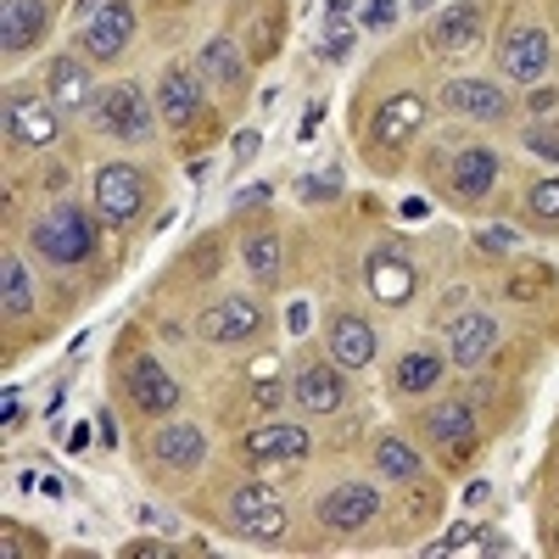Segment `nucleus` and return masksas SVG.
Returning a JSON list of instances; mask_svg holds the SVG:
<instances>
[{"label": "nucleus", "mask_w": 559, "mask_h": 559, "mask_svg": "<svg viewBox=\"0 0 559 559\" xmlns=\"http://www.w3.org/2000/svg\"><path fill=\"white\" fill-rule=\"evenodd\" d=\"M397 23V0H369L364 7V28H392Z\"/></svg>", "instance_id": "473e14b6"}, {"label": "nucleus", "mask_w": 559, "mask_h": 559, "mask_svg": "<svg viewBox=\"0 0 559 559\" xmlns=\"http://www.w3.org/2000/svg\"><path fill=\"white\" fill-rule=\"evenodd\" d=\"M263 503H280V498H274V487H263V481H247V487H236V498H229V521L252 515V509H263Z\"/></svg>", "instance_id": "c756f323"}, {"label": "nucleus", "mask_w": 559, "mask_h": 559, "mask_svg": "<svg viewBox=\"0 0 559 559\" xmlns=\"http://www.w3.org/2000/svg\"><path fill=\"white\" fill-rule=\"evenodd\" d=\"M0 313H7V319L34 313V280H28V269H23L17 252L0 258Z\"/></svg>", "instance_id": "a878e982"}, {"label": "nucleus", "mask_w": 559, "mask_h": 559, "mask_svg": "<svg viewBox=\"0 0 559 559\" xmlns=\"http://www.w3.org/2000/svg\"><path fill=\"white\" fill-rule=\"evenodd\" d=\"M197 73L218 90H241L247 84V57H241V45L236 39H207L202 45V57H197Z\"/></svg>", "instance_id": "5701e85b"}, {"label": "nucleus", "mask_w": 559, "mask_h": 559, "mask_svg": "<svg viewBox=\"0 0 559 559\" xmlns=\"http://www.w3.org/2000/svg\"><path fill=\"white\" fill-rule=\"evenodd\" d=\"M431 45L437 51H471V45H481V7L476 0H459V7L437 12L431 17Z\"/></svg>", "instance_id": "6ab92c4d"}, {"label": "nucleus", "mask_w": 559, "mask_h": 559, "mask_svg": "<svg viewBox=\"0 0 559 559\" xmlns=\"http://www.w3.org/2000/svg\"><path fill=\"white\" fill-rule=\"evenodd\" d=\"M442 369H448V358H442L437 347H408V353L397 358V369H392V386H397L403 397H426V392H437Z\"/></svg>", "instance_id": "412c9836"}, {"label": "nucleus", "mask_w": 559, "mask_h": 559, "mask_svg": "<svg viewBox=\"0 0 559 559\" xmlns=\"http://www.w3.org/2000/svg\"><path fill=\"white\" fill-rule=\"evenodd\" d=\"M157 112L168 129H191L202 118V73L191 68H168L157 84Z\"/></svg>", "instance_id": "9b49d317"}, {"label": "nucleus", "mask_w": 559, "mask_h": 559, "mask_svg": "<svg viewBox=\"0 0 559 559\" xmlns=\"http://www.w3.org/2000/svg\"><path fill=\"white\" fill-rule=\"evenodd\" d=\"M123 392H129V403H134L140 414H174V408H179V381L168 376L152 353H134V358H129Z\"/></svg>", "instance_id": "423d86ee"}, {"label": "nucleus", "mask_w": 559, "mask_h": 559, "mask_svg": "<svg viewBox=\"0 0 559 559\" xmlns=\"http://www.w3.org/2000/svg\"><path fill=\"white\" fill-rule=\"evenodd\" d=\"M292 397H297L308 414H336V408L347 403L342 364H302L297 381H292Z\"/></svg>", "instance_id": "ddd939ff"}, {"label": "nucleus", "mask_w": 559, "mask_h": 559, "mask_svg": "<svg viewBox=\"0 0 559 559\" xmlns=\"http://www.w3.org/2000/svg\"><path fill=\"white\" fill-rule=\"evenodd\" d=\"M554 62V45H548V34L543 28H532V23H509V34L498 39V73L503 79H515V84H532V79H543V68Z\"/></svg>", "instance_id": "39448f33"}, {"label": "nucleus", "mask_w": 559, "mask_h": 559, "mask_svg": "<svg viewBox=\"0 0 559 559\" xmlns=\"http://www.w3.org/2000/svg\"><path fill=\"white\" fill-rule=\"evenodd\" d=\"M353 51V34H342V28H331V45H324V57H331V62H342Z\"/></svg>", "instance_id": "72a5a7b5"}, {"label": "nucleus", "mask_w": 559, "mask_h": 559, "mask_svg": "<svg viewBox=\"0 0 559 559\" xmlns=\"http://www.w3.org/2000/svg\"><path fill=\"white\" fill-rule=\"evenodd\" d=\"M90 118H96V129L102 134H112V140H152L157 134V107H152V96L140 84H112V90H102L96 96V107H90Z\"/></svg>", "instance_id": "f03ea898"}, {"label": "nucleus", "mask_w": 559, "mask_h": 559, "mask_svg": "<svg viewBox=\"0 0 559 559\" xmlns=\"http://www.w3.org/2000/svg\"><path fill=\"white\" fill-rule=\"evenodd\" d=\"M426 442H437V448H471L476 442V408H471V397H442L426 414Z\"/></svg>", "instance_id": "a211bd4d"}, {"label": "nucleus", "mask_w": 559, "mask_h": 559, "mask_svg": "<svg viewBox=\"0 0 559 559\" xmlns=\"http://www.w3.org/2000/svg\"><path fill=\"white\" fill-rule=\"evenodd\" d=\"M152 453L168 464V471H202L207 437H202V426H163V431L152 437Z\"/></svg>", "instance_id": "4be33fe9"}, {"label": "nucleus", "mask_w": 559, "mask_h": 559, "mask_svg": "<svg viewBox=\"0 0 559 559\" xmlns=\"http://www.w3.org/2000/svg\"><path fill=\"white\" fill-rule=\"evenodd\" d=\"M140 207H146V174L129 168V163H107L96 174V213H102V224H112V229L134 224Z\"/></svg>", "instance_id": "20e7f679"}, {"label": "nucleus", "mask_w": 559, "mask_h": 559, "mask_svg": "<svg viewBox=\"0 0 559 559\" xmlns=\"http://www.w3.org/2000/svg\"><path fill=\"white\" fill-rule=\"evenodd\" d=\"M258 331H263V308L252 297H224L218 308L202 313V336L207 342H224V347H236V342H247Z\"/></svg>", "instance_id": "f8f14e48"}, {"label": "nucleus", "mask_w": 559, "mask_h": 559, "mask_svg": "<svg viewBox=\"0 0 559 559\" xmlns=\"http://www.w3.org/2000/svg\"><path fill=\"white\" fill-rule=\"evenodd\" d=\"M481 241H487V247H515V236H509V229H487Z\"/></svg>", "instance_id": "4c0bfd02"}, {"label": "nucleus", "mask_w": 559, "mask_h": 559, "mask_svg": "<svg viewBox=\"0 0 559 559\" xmlns=\"http://www.w3.org/2000/svg\"><path fill=\"white\" fill-rule=\"evenodd\" d=\"M526 152H537V157L559 163V129H548V123H532V129H526Z\"/></svg>", "instance_id": "2f4dec72"}, {"label": "nucleus", "mask_w": 559, "mask_h": 559, "mask_svg": "<svg viewBox=\"0 0 559 559\" xmlns=\"http://www.w3.org/2000/svg\"><path fill=\"white\" fill-rule=\"evenodd\" d=\"M526 207H532V218H559V174H554V179H537V185H532Z\"/></svg>", "instance_id": "7c9ffc66"}, {"label": "nucleus", "mask_w": 559, "mask_h": 559, "mask_svg": "<svg viewBox=\"0 0 559 559\" xmlns=\"http://www.w3.org/2000/svg\"><path fill=\"white\" fill-rule=\"evenodd\" d=\"M252 152H258V129H247V134H241V140H236V157H241V163H247V157H252Z\"/></svg>", "instance_id": "c9c22d12"}, {"label": "nucleus", "mask_w": 559, "mask_h": 559, "mask_svg": "<svg viewBox=\"0 0 559 559\" xmlns=\"http://www.w3.org/2000/svg\"><path fill=\"white\" fill-rule=\"evenodd\" d=\"M96 12H107V0H79V17H84V23L96 17Z\"/></svg>", "instance_id": "58836bf2"}, {"label": "nucleus", "mask_w": 559, "mask_h": 559, "mask_svg": "<svg viewBox=\"0 0 559 559\" xmlns=\"http://www.w3.org/2000/svg\"><path fill=\"white\" fill-rule=\"evenodd\" d=\"M247 269L263 280V286L280 274V236H274V229H263V236H252V241H247Z\"/></svg>", "instance_id": "c85d7f7f"}, {"label": "nucleus", "mask_w": 559, "mask_h": 559, "mask_svg": "<svg viewBox=\"0 0 559 559\" xmlns=\"http://www.w3.org/2000/svg\"><path fill=\"white\" fill-rule=\"evenodd\" d=\"M347 12H353V0H331V7H324V23L336 28V23H347Z\"/></svg>", "instance_id": "f704fd0d"}, {"label": "nucleus", "mask_w": 559, "mask_h": 559, "mask_svg": "<svg viewBox=\"0 0 559 559\" xmlns=\"http://www.w3.org/2000/svg\"><path fill=\"white\" fill-rule=\"evenodd\" d=\"M236 526L252 543H280V537H286V503H263V509H252V515H241Z\"/></svg>", "instance_id": "cd10ccee"}, {"label": "nucleus", "mask_w": 559, "mask_h": 559, "mask_svg": "<svg viewBox=\"0 0 559 559\" xmlns=\"http://www.w3.org/2000/svg\"><path fill=\"white\" fill-rule=\"evenodd\" d=\"M34 252L57 269H79V263L96 258V224H90L73 202H62L34 224Z\"/></svg>", "instance_id": "f257e3e1"}, {"label": "nucleus", "mask_w": 559, "mask_h": 559, "mask_svg": "<svg viewBox=\"0 0 559 559\" xmlns=\"http://www.w3.org/2000/svg\"><path fill=\"white\" fill-rule=\"evenodd\" d=\"M492 342H498V319L492 313H481V308H471L464 319H453V331H448V358L453 364H464V369H476L487 353H492Z\"/></svg>", "instance_id": "f3484780"}, {"label": "nucleus", "mask_w": 559, "mask_h": 559, "mask_svg": "<svg viewBox=\"0 0 559 559\" xmlns=\"http://www.w3.org/2000/svg\"><path fill=\"white\" fill-rule=\"evenodd\" d=\"M45 96L57 112H90L96 107V84H90V57H57L45 68Z\"/></svg>", "instance_id": "1a4fd4ad"}, {"label": "nucleus", "mask_w": 559, "mask_h": 559, "mask_svg": "<svg viewBox=\"0 0 559 559\" xmlns=\"http://www.w3.org/2000/svg\"><path fill=\"white\" fill-rule=\"evenodd\" d=\"M324 347H331V358L342 369H369L381 342H376V324H369L364 313H336L331 331H324Z\"/></svg>", "instance_id": "9d476101"}, {"label": "nucleus", "mask_w": 559, "mask_h": 559, "mask_svg": "<svg viewBox=\"0 0 559 559\" xmlns=\"http://www.w3.org/2000/svg\"><path fill=\"white\" fill-rule=\"evenodd\" d=\"M57 107L34 96L28 84H12L7 90V146L12 152H45V146H57Z\"/></svg>", "instance_id": "7ed1b4c3"}, {"label": "nucleus", "mask_w": 559, "mask_h": 559, "mask_svg": "<svg viewBox=\"0 0 559 559\" xmlns=\"http://www.w3.org/2000/svg\"><path fill=\"white\" fill-rule=\"evenodd\" d=\"M442 102L453 112H464V118H481V123H503L509 118V96L498 84H487V79H453L442 90Z\"/></svg>", "instance_id": "dca6fc26"}, {"label": "nucleus", "mask_w": 559, "mask_h": 559, "mask_svg": "<svg viewBox=\"0 0 559 559\" xmlns=\"http://www.w3.org/2000/svg\"><path fill=\"white\" fill-rule=\"evenodd\" d=\"M96 431H102V437H107V448H112V442H118V426H112V414H96Z\"/></svg>", "instance_id": "e433bc0d"}, {"label": "nucleus", "mask_w": 559, "mask_h": 559, "mask_svg": "<svg viewBox=\"0 0 559 559\" xmlns=\"http://www.w3.org/2000/svg\"><path fill=\"white\" fill-rule=\"evenodd\" d=\"M492 179H498V157L487 146H471L453 157V197L459 202H481L492 191Z\"/></svg>", "instance_id": "b1692460"}, {"label": "nucleus", "mask_w": 559, "mask_h": 559, "mask_svg": "<svg viewBox=\"0 0 559 559\" xmlns=\"http://www.w3.org/2000/svg\"><path fill=\"white\" fill-rule=\"evenodd\" d=\"M419 123H426V96L403 90V96L381 102V112H376V140H408Z\"/></svg>", "instance_id": "393cba45"}, {"label": "nucleus", "mask_w": 559, "mask_h": 559, "mask_svg": "<svg viewBox=\"0 0 559 559\" xmlns=\"http://www.w3.org/2000/svg\"><path fill=\"white\" fill-rule=\"evenodd\" d=\"M376 471H381L386 481H408V476H419V453H414L403 437H381V442H376Z\"/></svg>", "instance_id": "bb28decb"}, {"label": "nucleus", "mask_w": 559, "mask_h": 559, "mask_svg": "<svg viewBox=\"0 0 559 559\" xmlns=\"http://www.w3.org/2000/svg\"><path fill=\"white\" fill-rule=\"evenodd\" d=\"M308 431L302 426H263V431H247L241 437V453L247 459H263V464H274V459H286V464H297V459H308Z\"/></svg>", "instance_id": "aec40b11"}, {"label": "nucleus", "mask_w": 559, "mask_h": 559, "mask_svg": "<svg viewBox=\"0 0 559 559\" xmlns=\"http://www.w3.org/2000/svg\"><path fill=\"white\" fill-rule=\"evenodd\" d=\"M381 515V492L376 487H364V481H347V487H331L319 498V526H331V532H358Z\"/></svg>", "instance_id": "6e6552de"}, {"label": "nucleus", "mask_w": 559, "mask_h": 559, "mask_svg": "<svg viewBox=\"0 0 559 559\" xmlns=\"http://www.w3.org/2000/svg\"><path fill=\"white\" fill-rule=\"evenodd\" d=\"M364 280H369V292H376L386 308H403L408 297H414V286H419V274H414V263L403 258V252H369V263H364Z\"/></svg>", "instance_id": "4468645a"}, {"label": "nucleus", "mask_w": 559, "mask_h": 559, "mask_svg": "<svg viewBox=\"0 0 559 559\" xmlns=\"http://www.w3.org/2000/svg\"><path fill=\"white\" fill-rule=\"evenodd\" d=\"M45 34V0H7L0 7V51L28 57Z\"/></svg>", "instance_id": "2eb2a0df"}, {"label": "nucleus", "mask_w": 559, "mask_h": 559, "mask_svg": "<svg viewBox=\"0 0 559 559\" xmlns=\"http://www.w3.org/2000/svg\"><path fill=\"white\" fill-rule=\"evenodd\" d=\"M129 39H134V12L123 0H107V12H96L79 28V45H84L90 62H118L129 51Z\"/></svg>", "instance_id": "0eeeda50"}]
</instances>
